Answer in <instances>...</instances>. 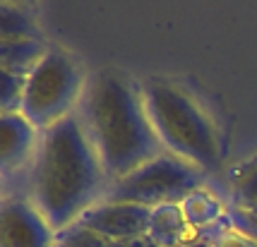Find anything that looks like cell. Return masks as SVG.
<instances>
[{"label": "cell", "mask_w": 257, "mask_h": 247, "mask_svg": "<svg viewBox=\"0 0 257 247\" xmlns=\"http://www.w3.org/2000/svg\"><path fill=\"white\" fill-rule=\"evenodd\" d=\"M77 115L96 149L108 182L164 154L142 99V82L118 70L87 75Z\"/></svg>", "instance_id": "7a4b0ae2"}, {"label": "cell", "mask_w": 257, "mask_h": 247, "mask_svg": "<svg viewBox=\"0 0 257 247\" xmlns=\"http://www.w3.org/2000/svg\"><path fill=\"white\" fill-rule=\"evenodd\" d=\"M149 221H152V209L140 206V204L125 202H96L77 218V223L84 228H91L108 237L113 242H120L127 237L147 235L149 233Z\"/></svg>", "instance_id": "52a82bcc"}, {"label": "cell", "mask_w": 257, "mask_h": 247, "mask_svg": "<svg viewBox=\"0 0 257 247\" xmlns=\"http://www.w3.org/2000/svg\"><path fill=\"white\" fill-rule=\"evenodd\" d=\"M108 187L106 170L91 146L77 111L41 132V144L29 168L27 197L53 230L77 223Z\"/></svg>", "instance_id": "6da1fadb"}, {"label": "cell", "mask_w": 257, "mask_h": 247, "mask_svg": "<svg viewBox=\"0 0 257 247\" xmlns=\"http://www.w3.org/2000/svg\"><path fill=\"white\" fill-rule=\"evenodd\" d=\"M56 247H115V242L82 223H72L56 233Z\"/></svg>", "instance_id": "4fadbf2b"}, {"label": "cell", "mask_w": 257, "mask_h": 247, "mask_svg": "<svg viewBox=\"0 0 257 247\" xmlns=\"http://www.w3.org/2000/svg\"><path fill=\"white\" fill-rule=\"evenodd\" d=\"M48 46L34 39H0V70L20 77H29L32 70L41 63Z\"/></svg>", "instance_id": "30bf717a"}, {"label": "cell", "mask_w": 257, "mask_h": 247, "mask_svg": "<svg viewBox=\"0 0 257 247\" xmlns=\"http://www.w3.org/2000/svg\"><path fill=\"white\" fill-rule=\"evenodd\" d=\"M226 192V223L257 240V156L228 170Z\"/></svg>", "instance_id": "ba28073f"}, {"label": "cell", "mask_w": 257, "mask_h": 247, "mask_svg": "<svg viewBox=\"0 0 257 247\" xmlns=\"http://www.w3.org/2000/svg\"><path fill=\"white\" fill-rule=\"evenodd\" d=\"M0 247H56V230L29 197L12 194L0 206Z\"/></svg>", "instance_id": "8992f818"}, {"label": "cell", "mask_w": 257, "mask_h": 247, "mask_svg": "<svg viewBox=\"0 0 257 247\" xmlns=\"http://www.w3.org/2000/svg\"><path fill=\"white\" fill-rule=\"evenodd\" d=\"M180 209H183V216H185L188 225L197 228V230L216 228L226 218V204L209 187H200L192 194H188L180 202Z\"/></svg>", "instance_id": "8fae6325"}, {"label": "cell", "mask_w": 257, "mask_h": 247, "mask_svg": "<svg viewBox=\"0 0 257 247\" xmlns=\"http://www.w3.org/2000/svg\"><path fill=\"white\" fill-rule=\"evenodd\" d=\"M41 144V132L22 113H0V168L3 178L29 170Z\"/></svg>", "instance_id": "9c48e42d"}, {"label": "cell", "mask_w": 257, "mask_h": 247, "mask_svg": "<svg viewBox=\"0 0 257 247\" xmlns=\"http://www.w3.org/2000/svg\"><path fill=\"white\" fill-rule=\"evenodd\" d=\"M212 247H257V240L245 235V233H240V230H235V228H231L224 218V223L216 228Z\"/></svg>", "instance_id": "9a60e30c"}, {"label": "cell", "mask_w": 257, "mask_h": 247, "mask_svg": "<svg viewBox=\"0 0 257 247\" xmlns=\"http://www.w3.org/2000/svg\"><path fill=\"white\" fill-rule=\"evenodd\" d=\"M115 247H159V245L149 235H137V237H127V240L115 242Z\"/></svg>", "instance_id": "2e32d148"}, {"label": "cell", "mask_w": 257, "mask_h": 247, "mask_svg": "<svg viewBox=\"0 0 257 247\" xmlns=\"http://www.w3.org/2000/svg\"><path fill=\"white\" fill-rule=\"evenodd\" d=\"M200 187H207V173L176 154L164 151L125 178L108 182L101 199L157 209L161 204H180Z\"/></svg>", "instance_id": "5b68a950"}, {"label": "cell", "mask_w": 257, "mask_h": 247, "mask_svg": "<svg viewBox=\"0 0 257 247\" xmlns=\"http://www.w3.org/2000/svg\"><path fill=\"white\" fill-rule=\"evenodd\" d=\"M0 39L44 41V34H41V27L34 22V17L24 8L12 3H0Z\"/></svg>", "instance_id": "7c38bea8"}, {"label": "cell", "mask_w": 257, "mask_h": 247, "mask_svg": "<svg viewBox=\"0 0 257 247\" xmlns=\"http://www.w3.org/2000/svg\"><path fill=\"white\" fill-rule=\"evenodd\" d=\"M27 79L0 70V113H20Z\"/></svg>", "instance_id": "5bb4252c"}, {"label": "cell", "mask_w": 257, "mask_h": 247, "mask_svg": "<svg viewBox=\"0 0 257 247\" xmlns=\"http://www.w3.org/2000/svg\"><path fill=\"white\" fill-rule=\"evenodd\" d=\"M87 87V75L72 53L60 46H48L41 63L24 84L22 115L44 132L77 111Z\"/></svg>", "instance_id": "277c9868"}, {"label": "cell", "mask_w": 257, "mask_h": 247, "mask_svg": "<svg viewBox=\"0 0 257 247\" xmlns=\"http://www.w3.org/2000/svg\"><path fill=\"white\" fill-rule=\"evenodd\" d=\"M149 123L164 151L212 173L221 163V144L212 115L178 82L149 77L142 82Z\"/></svg>", "instance_id": "3957f363"}]
</instances>
